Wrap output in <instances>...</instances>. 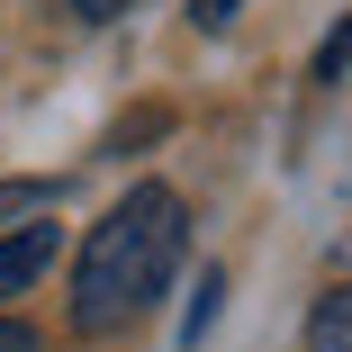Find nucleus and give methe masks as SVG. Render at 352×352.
Wrapping results in <instances>:
<instances>
[{
	"instance_id": "nucleus-3",
	"label": "nucleus",
	"mask_w": 352,
	"mask_h": 352,
	"mask_svg": "<svg viewBox=\"0 0 352 352\" xmlns=\"http://www.w3.org/2000/svg\"><path fill=\"white\" fill-rule=\"evenodd\" d=\"M307 352H352V280L307 307Z\"/></svg>"
},
{
	"instance_id": "nucleus-5",
	"label": "nucleus",
	"mask_w": 352,
	"mask_h": 352,
	"mask_svg": "<svg viewBox=\"0 0 352 352\" xmlns=\"http://www.w3.org/2000/svg\"><path fill=\"white\" fill-rule=\"evenodd\" d=\"M54 199H63L54 181H0V226H10V217H45Z\"/></svg>"
},
{
	"instance_id": "nucleus-9",
	"label": "nucleus",
	"mask_w": 352,
	"mask_h": 352,
	"mask_svg": "<svg viewBox=\"0 0 352 352\" xmlns=\"http://www.w3.org/2000/svg\"><path fill=\"white\" fill-rule=\"evenodd\" d=\"M0 352H45V343H36V334H28L19 316H0Z\"/></svg>"
},
{
	"instance_id": "nucleus-1",
	"label": "nucleus",
	"mask_w": 352,
	"mask_h": 352,
	"mask_svg": "<svg viewBox=\"0 0 352 352\" xmlns=\"http://www.w3.org/2000/svg\"><path fill=\"white\" fill-rule=\"evenodd\" d=\"M190 253V208L172 181H135L109 217L82 235V262H73V325L82 334H118L135 325Z\"/></svg>"
},
{
	"instance_id": "nucleus-2",
	"label": "nucleus",
	"mask_w": 352,
	"mask_h": 352,
	"mask_svg": "<svg viewBox=\"0 0 352 352\" xmlns=\"http://www.w3.org/2000/svg\"><path fill=\"white\" fill-rule=\"evenodd\" d=\"M45 262H54V217L10 226V235H0V298H28L36 280H45Z\"/></svg>"
},
{
	"instance_id": "nucleus-6",
	"label": "nucleus",
	"mask_w": 352,
	"mask_h": 352,
	"mask_svg": "<svg viewBox=\"0 0 352 352\" xmlns=\"http://www.w3.org/2000/svg\"><path fill=\"white\" fill-rule=\"evenodd\" d=\"M36 10H45V19H63V28H109L126 0H36Z\"/></svg>"
},
{
	"instance_id": "nucleus-4",
	"label": "nucleus",
	"mask_w": 352,
	"mask_h": 352,
	"mask_svg": "<svg viewBox=\"0 0 352 352\" xmlns=\"http://www.w3.org/2000/svg\"><path fill=\"white\" fill-rule=\"evenodd\" d=\"M217 298H226V271H199V298H190V316H181V352H199V334L217 325Z\"/></svg>"
},
{
	"instance_id": "nucleus-7",
	"label": "nucleus",
	"mask_w": 352,
	"mask_h": 352,
	"mask_svg": "<svg viewBox=\"0 0 352 352\" xmlns=\"http://www.w3.org/2000/svg\"><path fill=\"white\" fill-rule=\"evenodd\" d=\"M343 63H352V19H343V28L316 45V82H343Z\"/></svg>"
},
{
	"instance_id": "nucleus-8",
	"label": "nucleus",
	"mask_w": 352,
	"mask_h": 352,
	"mask_svg": "<svg viewBox=\"0 0 352 352\" xmlns=\"http://www.w3.org/2000/svg\"><path fill=\"white\" fill-rule=\"evenodd\" d=\"M235 10H244V0H190V19H199V28H226Z\"/></svg>"
}]
</instances>
